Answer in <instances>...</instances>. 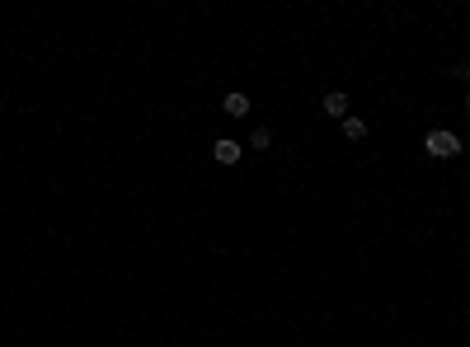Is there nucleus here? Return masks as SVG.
Wrapping results in <instances>:
<instances>
[{
	"mask_svg": "<svg viewBox=\"0 0 470 347\" xmlns=\"http://www.w3.org/2000/svg\"><path fill=\"white\" fill-rule=\"evenodd\" d=\"M424 150H428L433 160H451V155H461V136L447 132V127H437V132L424 136Z\"/></svg>",
	"mask_w": 470,
	"mask_h": 347,
	"instance_id": "1",
	"label": "nucleus"
},
{
	"mask_svg": "<svg viewBox=\"0 0 470 347\" xmlns=\"http://www.w3.org/2000/svg\"><path fill=\"white\" fill-rule=\"evenodd\" d=\"M325 113H329V118H339V123H344V118H348V94H344V90L325 94Z\"/></svg>",
	"mask_w": 470,
	"mask_h": 347,
	"instance_id": "2",
	"label": "nucleus"
},
{
	"mask_svg": "<svg viewBox=\"0 0 470 347\" xmlns=\"http://www.w3.org/2000/svg\"><path fill=\"white\" fill-rule=\"evenodd\" d=\"M221 113H226V118H245V113H249V99H245V94H226V99H221Z\"/></svg>",
	"mask_w": 470,
	"mask_h": 347,
	"instance_id": "3",
	"label": "nucleus"
},
{
	"mask_svg": "<svg viewBox=\"0 0 470 347\" xmlns=\"http://www.w3.org/2000/svg\"><path fill=\"white\" fill-rule=\"evenodd\" d=\"M212 155H216V165H240V146L235 141H216Z\"/></svg>",
	"mask_w": 470,
	"mask_h": 347,
	"instance_id": "4",
	"label": "nucleus"
},
{
	"mask_svg": "<svg viewBox=\"0 0 470 347\" xmlns=\"http://www.w3.org/2000/svg\"><path fill=\"white\" fill-rule=\"evenodd\" d=\"M344 136H348V141H362V136H367V123L348 113V118H344Z\"/></svg>",
	"mask_w": 470,
	"mask_h": 347,
	"instance_id": "5",
	"label": "nucleus"
},
{
	"mask_svg": "<svg viewBox=\"0 0 470 347\" xmlns=\"http://www.w3.org/2000/svg\"><path fill=\"white\" fill-rule=\"evenodd\" d=\"M466 108H470V99H466Z\"/></svg>",
	"mask_w": 470,
	"mask_h": 347,
	"instance_id": "6",
	"label": "nucleus"
}]
</instances>
